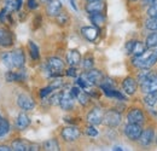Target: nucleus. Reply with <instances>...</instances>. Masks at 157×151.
Returning <instances> with one entry per match:
<instances>
[{"instance_id":"1","label":"nucleus","mask_w":157,"mask_h":151,"mask_svg":"<svg viewBox=\"0 0 157 151\" xmlns=\"http://www.w3.org/2000/svg\"><path fill=\"white\" fill-rule=\"evenodd\" d=\"M1 60L4 63L5 67H7L9 69H18L24 65L25 62V57L22 50H15L12 52H5L1 55Z\"/></svg>"},{"instance_id":"2","label":"nucleus","mask_w":157,"mask_h":151,"mask_svg":"<svg viewBox=\"0 0 157 151\" xmlns=\"http://www.w3.org/2000/svg\"><path fill=\"white\" fill-rule=\"evenodd\" d=\"M157 63V56L155 52H144L140 56H136L133 58L134 67L141 69H150Z\"/></svg>"},{"instance_id":"3","label":"nucleus","mask_w":157,"mask_h":151,"mask_svg":"<svg viewBox=\"0 0 157 151\" xmlns=\"http://www.w3.org/2000/svg\"><path fill=\"white\" fill-rule=\"evenodd\" d=\"M140 88L144 93H151L157 91V74L151 72L150 75L140 83Z\"/></svg>"},{"instance_id":"4","label":"nucleus","mask_w":157,"mask_h":151,"mask_svg":"<svg viewBox=\"0 0 157 151\" xmlns=\"http://www.w3.org/2000/svg\"><path fill=\"white\" fill-rule=\"evenodd\" d=\"M103 122L109 127H116L121 122V114L116 110H108L103 116Z\"/></svg>"},{"instance_id":"5","label":"nucleus","mask_w":157,"mask_h":151,"mask_svg":"<svg viewBox=\"0 0 157 151\" xmlns=\"http://www.w3.org/2000/svg\"><path fill=\"white\" fill-rule=\"evenodd\" d=\"M47 68L51 73V75H58L60 72H63L64 69V63L62 59H59L57 57H51L47 62Z\"/></svg>"},{"instance_id":"6","label":"nucleus","mask_w":157,"mask_h":151,"mask_svg":"<svg viewBox=\"0 0 157 151\" xmlns=\"http://www.w3.org/2000/svg\"><path fill=\"white\" fill-rule=\"evenodd\" d=\"M141 132H143V128L138 123H128L124 127V133H126L127 138L131 140H138Z\"/></svg>"},{"instance_id":"7","label":"nucleus","mask_w":157,"mask_h":151,"mask_svg":"<svg viewBox=\"0 0 157 151\" xmlns=\"http://www.w3.org/2000/svg\"><path fill=\"white\" fill-rule=\"evenodd\" d=\"M74 97L70 93V91H65L60 93V99H59V105L63 110H70L74 108Z\"/></svg>"},{"instance_id":"8","label":"nucleus","mask_w":157,"mask_h":151,"mask_svg":"<svg viewBox=\"0 0 157 151\" xmlns=\"http://www.w3.org/2000/svg\"><path fill=\"white\" fill-rule=\"evenodd\" d=\"M82 77L90 83V85H100L101 81H103V74L99 72V70H96V69H92L90 72H87L85 75H82Z\"/></svg>"},{"instance_id":"9","label":"nucleus","mask_w":157,"mask_h":151,"mask_svg":"<svg viewBox=\"0 0 157 151\" xmlns=\"http://www.w3.org/2000/svg\"><path fill=\"white\" fill-rule=\"evenodd\" d=\"M17 104H18V106H20L21 109H23V110H32V109L35 108V102L33 100V98L30 95H24V93L18 95Z\"/></svg>"},{"instance_id":"10","label":"nucleus","mask_w":157,"mask_h":151,"mask_svg":"<svg viewBox=\"0 0 157 151\" xmlns=\"http://www.w3.org/2000/svg\"><path fill=\"white\" fill-rule=\"evenodd\" d=\"M103 116H104V113L101 111V109L94 108V109H92V110L88 113V115H87V121H88L91 125H93V126L100 125V123L103 122Z\"/></svg>"},{"instance_id":"11","label":"nucleus","mask_w":157,"mask_h":151,"mask_svg":"<svg viewBox=\"0 0 157 151\" xmlns=\"http://www.w3.org/2000/svg\"><path fill=\"white\" fill-rule=\"evenodd\" d=\"M154 139H155V131H154V128H151V127H149V128H146V130H144L141 134H140V137H139V141H140V144L141 145H144V146H147V145H150L152 141H154Z\"/></svg>"},{"instance_id":"12","label":"nucleus","mask_w":157,"mask_h":151,"mask_svg":"<svg viewBox=\"0 0 157 151\" xmlns=\"http://www.w3.org/2000/svg\"><path fill=\"white\" fill-rule=\"evenodd\" d=\"M127 120H128V123L141 125L145 121V116H144V113L140 109H132L127 115Z\"/></svg>"},{"instance_id":"13","label":"nucleus","mask_w":157,"mask_h":151,"mask_svg":"<svg viewBox=\"0 0 157 151\" xmlns=\"http://www.w3.org/2000/svg\"><path fill=\"white\" fill-rule=\"evenodd\" d=\"M62 137L67 141H74L80 137V131L76 127H65L62 131Z\"/></svg>"},{"instance_id":"14","label":"nucleus","mask_w":157,"mask_h":151,"mask_svg":"<svg viewBox=\"0 0 157 151\" xmlns=\"http://www.w3.org/2000/svg\"><path fill=\"white\" fill-rule=\"evenodd\" d=\"M137 87H138V83L133 77H126V79L123 80V82H122V88H123V91L129 95L136 93Z\"/></svg>"},{"instance_id":"15","label":"nucleus","mask_w":157,"mask_h":151,"mask_svg":"<svg viewBox=\"0 0 157 151\" xmlns=\"http://www.w3.org/2000/svg\"><path fill=\"white\" fill-rule=\"evenodd\" d=\"M104 10V2L101 0H88L86 5V11L88 14H98Z\"/></svg>"},{"instance_id":"16","label":"nucleus","mask_w":157,"mask_h":151,"mask_svg":"<svg viewBox=\"0 0 157 151\" xmlns=\"http://www.w3.org/2000/svg\"><path fill=\"white\" fill-rule=\"evenodd\" d=\"M62 10V4L59 0H48L47 1V14L50 16H58Z\"/></svg>"},{"instance_id":"17","label":"nucleus","mask_w":157,"mask_h":151,"mask_svg":"<svg viewBox=\"0 0 157 151\" xmlns=\"http://www.w3.org/2000/svg\"><path fill=\"white\" fill-rule=\"evenodd\" d=\"M81 33L88 41H94L98 37V30L93 27H83L81 29Z\"/></svg>"},{"instance_id":"18","label":"nucleus","mask_w":157,"mask_h":151,"mask_svg":"<svg viewBox=\"0 0 157 151\" xmlns=\"http://www.w3.org/2000/svg\"><path fill=\"white\" fill-rule=\"evenodd\" d=\"M67 62L71 67L78 65V63L81 62V55H80V52H78V50H71V51L68 52V55H67Z\"/></svg>"},{"instance_id":"19","label":"nucleus","mask_w":157,"mask_h":151,"mask_svg":"<svg viewBox=\"0 0 157 151\" xmlns=\"http://www.w3.org/2000/svg\"><path fill=\"white\" fill-rule=\"evenodd\" d=\"M29 125H30V118H29V116H28L27 114L21 113L20 115H18V117H17V121H16L17 128L21 130V131H23V130H25Z\"/></svg>"},{"instance_id":"20","label":"nucleus","mask_w":157,"mask_h":151,"mask_svg":"<svg viewBox=\"0 0 157 151\" xmlns=\"http://www.w3.org/2000/svg\"><path fill=\"white\" fill-rule=\"evenodd\" d=\"M12 150L15 151H28V150H35L34 146L29 145L28 143L23 140H15L12 143Z\"/></svg>"},{"instance_id":"21","label":"nucleus","mask_w":157,"mask_h":151,"mask_svg":"<svg viewBox=\"0 0 157 151\" xmlns=\"http://www.w3.org/2000/svg\"><path fill=\"white\" fill-rule=\"evenodd\" d=\"M145 51H146V46H145L143 42H140V41H133V46H132L129 53H132L133 56L136 57V56L143 55Z\"/></svg>"},{"instance_id":"22","label":"nucleus","mask_w":157,"mask_h":151,"mask_svg":"<svg viewBox=\"0 0 157 151\" xmlns=\"http://www.w3.org/2000/svg\"><path fill=\"white\" fill-rule=\"evenodd\" d=\"M101 90L108 97H114V98H117V99H121V100H126L124 95H122L121 92L114 90V87H101Z\"/></svg>"},{"instance_id":"23","label":"nucleus","mask_w":157,"mask_h":151,"mask_svg":"<svg viewBox=\"0 0 157 151\" xmlns=\"http://www.w3.org/2000/svg\"><path fill=\"white\" fill-rule=\"evenodd\" d=\"M13 42V38H12V34L7 30H4L2 32V35H1V40H0V45L4 46V47H9L11 46Z\"/></svg>"},{"instance_id":"24","label":"nucleus","mask_w":157,"mask_h":151,"mask_svg":"<svg viewBox=\"0 0 157 151\" xmlns=\"http://www.w3.org/2000/svg\"><path fill=\"white\" fill-rule=\"evenodd\" d=\"M91 21L94 25L97 27H103L104 23H105V17L101 15V12H98V14H91Z\"/></svg>"},{"instance_id":"25","label":"nucleus","mask_w":157,"mask_h":151,"mask_svg":"<svg viewBox=\"0 0 157 151\" xmlns=\"http://www.w3.org/2000/svg\"><path fill=\"white\" fill-rule=\"evenodd\" d=\"M145 46H146L147 48H150V50L157 48V33H152V34H150V35L147 37Z\"/></svg>"},{"instance_id":"26","label":"nucleus","mask_w":157,"mask_h":151,"mask_svg":"<svg viewBox=\"0 0 157 151\" xmlns=\"http://www.w3.org/2000/svg\"><path fill=\"white\" fill-rule=\"evenodd\" d=\"M44 149L48 151H58L59 145L56 139H50V140H47V141L44 143Z\"/></svg>"},{"instance_id":"27","label":"nucleus","mask_w":157,"mask_h":151,"mask_svg":"<svg viewBox=\"0 0 157 151\" xmlns=\"http://www.w3.org/2000/svg\"><path fill=\"white\" fill-rule=\"evenodd\" d=\"M24 79V74L22 73H13V72H9L6 74V80L9 82H13V81H22Z\"/></svg>"},{"instance_id":"28","label":"nucleus","mask_w":157,"mask_h":151,"mask_svg":"<svg viewBox=\"0 0 157 151\" xmlns=\"http://www.w3.org/2000/svg\"><path fill=\"white\" fill-rule=\"evenodd\" d=\"M145 100V104L150 105V106H154L157 102V91L156 92H151V93H146V97L144 98Z\"/></svg>"},{"instance_id":"29","label":"nucleus","mask_w":157,"mask_h":151,"mask_svg":"<svg viewBox=\"0 0 157 151\" xmlns=\"http://www.w3.org/2000/svg\"><path fill=\"white\" fill-rule=\"evenodd\" d=\"M28 47H29L32 58H33V59H39V48H38V46H36L33 41H29Z\"/></svg>"},{"instance_id":"30","label":"nucleus","mask_w":157,"mask_h":151,"mask_svg":"<svg viewBox=\"0 0 157 151\" xmlns=\"http://www.w3.org/2000/svg\"><path fill=\"white\" fill-rule=\"evenodd\" d=\"M145 27L151 32H157V17H151L150 19H147Z\"/></svg>"},{"instance_id":"31","label":"nucleus","mask_w":157,"mask_h":151,"mask_svg":"<svg viewBox=\"0 0 157 151\" xmlns=\"http://www.w3.org/2000/svg\"><path fill=\"white\" fill-rule=\"evenodd\" d=\"M9 130H10L9 122L6 120H4V118H0V138L4 137L6 133L9 132Z\"/></svg>"},{"instance_id":"32","label":"nucleus","mask_w":157,"mask_h":151,"mask_svg":"<svg viewBox=\"0 0 157 151\" xmlns=\"http://www.w3.org/2000/svg\"><path fill=\"white\" fill-rule=\"evenodd\" d=\"M76 98H78V102H80L82 105H86V104L88 103V99H90V98H88V95H87L85 91H82V90L78 92V95H76Z\"/></svg>"},{"instance_id":"33","label":"nucleus","mask_w":157,"mask_h":151,"mask_svg":"<svg viewBox=\"0 0 157 151\" xmlns=\"http://www.w3.org/2000/svg\"><path fill=\"white\" fill-rule=\"evenodd\" d=\"M5 10L6 11H15L16 10V0H6Z\"/></svg>"},{"instance_id":"34","label":"nucleus","mask_w":157,"mask_h":151,"mask_svg":"<svg viewBox=\"0 0 157 151\" xmlns=\"http://www.w3.org/2000/svg\"><path fill=\"white\" fill-rule=\"evenodd\" d=\"M147 15H149L150 17H157V2L150 5V7H149V10H147Z\"/></svg>"},{"instance_id":"35","label":"nucleus","mask_w":157,"mask_h":151,"mask_svg":"<svg viewBox=\"0 0 157 151\" xmlns=\"http://www.w3.org/2000/svg\"><path fill=\"white\" fill-rule=\"evenodd\" d=\"M85 132H86L87 135H90V137H97V135H98V131L93 127V125H92V126H88Z\"/></svg>"},{"instance_id":"36","label":"nucleus","mask_w":157,"mask_h":151,"mask_svg":"<svg viewBox=\"0 0 157 151\" xmlns=\"http://www.w3.org/2000/svg\"><path fill=\"white\" fill-rule=\"evenodd\" d=\"M82 65H83V68H85V69H91V68L93 67V58H92V57L85 58V60H83Z\"/></svg>"},{"instance_id":"37","label":"nucleus","mask_w":157,"mask_h":151,"mask_svg":"<svg viewBox=\"0 0 157 151\" xmlns=\"http://www.w3.org/2000/svg\"><path fill=\"white\" fill-rule=\"evenodd\" d=\"M52 91H53V88H52L51 86H48V87H45V88H42V90H41V92H40V97H41V98H45L46 95H50Z\"/></svg>"},{"instance_id":"38","label":"nucleus","mask_w":157,"mask_h":151,"mask_svg":"<svg viewBox=\"0 0 157 151\" xmlns=\"http://www.w3.org/2000/svg\"><path fill=\"white\" fill-rule=\"evenodd\" d=\"M67 75H68V76H73V77H75V76H76V69H75L74 67H71V68H69V69L67 70Z\"/></svg>"},{"instance_id":"39","label":"nucleus","mask_w":157,"mask_h":151,"mask_svg":"<svg viewBox=\"0 0 157 151\" xmlns=\"http://www.w3.org/2000/svg\"><path fill=\"white\" fill-rule=\"evenodd\" d=\"M28 6L30 9H35L38 5H36V0H28Z\"/></svg>"},{"instance_id":"40","label":"nucleus","mask_w":157,"mask_h":151,"mask_svg":"<svg viewBox=\"0 0 157 151\" xmlns=\"http://www.w3.org/2000/svg\"><path fill=\"white\" fill-rule=\"evenodd\" d=\"M155 2H157V0H143V4L144 5H152Z\"/></svg>"},{"instance_id":"41","label":"nucleus","mask_w":157,"mask_h":151,"mask_svg":"<svg viewBox=\"0 0 157 151\" xmlns=\"http://www.w3.org/2000/svg\"><path fill=\"white\" fill-rule=\"evenodd\" d=\"M12 149H10L9 146L6 145H0V151H11Z\"/></svg>"},{"instance_id":"42","label":"nucleus","mask_w":157,"mask_h":151,"mask_svg":"<svg viewBox=\"0 0 157 151\" xmlns=\"http://www.w3.org/2000/svg\"><path fill=\"white\" fill-rule=\"evenodd\" d=\"M69 2H70V5L73 6V9H74V10H78V6H76L75 0H69Z\"/></svg>"},{"instance_id":"43","label":"nucleus","mask_w":157,"mask_h":151,"mask_svg":"<svg viewBox=\"0 0 157 151\" xmlns=\"http://www.w3.org/2000/svg\"><path fill=\"white\" fill-rule=\"evenodd\" d=\"M22 6V0H16V10H20Z\"/></svg>"},{"instance_id":"44","label":"nucleus","mask_w":157,"mask_h":151,"mask_svg":"<svg viewBox=\"0 0 157 151\" xmlns=\"http://www.w3.org/2000/svg\"><path fill=\"white\" fill-rule=\"evenodd\" d=\"M114 150L120 151V150H123V149H122V148H120V146H115V148H114Z\"/></svg>"},{"instance_id":"45","label":"nucleus","mask_w":157,"mask_h":151,"mask_svg":"<svg viewBox=\"0 0 157 151\" xmlns=\"http://www.w3.org/2000/svg\"><path fill=\"white\" fill-rule=\"evenodd\" d=\"M2 32H4V30H2V29H0V40H1V35H2Z\"/></svg>"},{"instance_id":"46","label":"nucleus","mask_w":157,"mask_h":151,"mask_svg":"<svg viewBox=\"0 0 157 151\" xmlns=\"http://www.w3.org/2000/svg\"><path fill=\"white\" fill-rule=\"evenodd\" d=\"M40 1H42V2H47L48 0H40Z\"/></svg>"},{"instance_id":"47","label":"nucleus","mask_w":157,"mask_h":151,"mask_svg":"<svg viewBox=\"0 0 157 151\" xmlns=\"http://www.w3.org/2000/svg\"><path fill=\"white\" fill-rule=\"evenodd\" d=\"M154 52H155V53H156V56H157V48H155V51H154Z\"/></svg>"},{"instance_id":"48","label":"nucleus","mask_w":157,"mask_h":151,"mask_svg":"<svg viewBox=\"0 0 157 151\" xmlns=\"http://www.w3.org/2000/svg\"><path fill=\"white\" fill-rule=\"evenodd\" d=\"M131 1H136V0H131Z\"/></svg>"}]
</instances>
